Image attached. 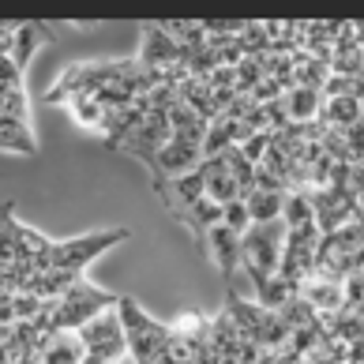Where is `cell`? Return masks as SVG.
Instances as JSON below:
<instances>
[{
	"label": "cell",
	"mask_w": 364,
	"mask_h": 364,
	"mask_svg": "<svg viewBox=\"0 0 364 364\" xmlns=\"http://www.w3.org/2000/svg\"><path fill=\"white\" fill-rule=\"evenodd\" d=\"M282 105L293 124H308V120H319L323 109V94L319 90H304V87H293L289 94H282Z\"/></svg>",
	"instance_id": "cell-15"
},
{
	"label": "cell",
	"mask_w": 364,
	"mask_h": 364,
	"mask_svg": "<svg viewBox=\"0 0 364 364\" xmlns=\"http://www.w3.org/2000/svg\"><path fill=\"white\" fill-rule=\"evenodd\" d=\"M282 225L286 229H304V225H316V214L308 196L296 188V192H286V203H282Z\"/></svg>",
	"instance_id": "cell-20"
},
{
	"label": "cell",
	"mask_w": 364,
	"mask_h": 364,
	"mask_svg": "<svg viewBox=\"0 0 364 364\" xmlns=\"http://www.w3.org/2000/svg\"><path fill=\"white\" fill-rule=\"evenodd\" d=\"M128 240V229H98V233H83V237H72V240H53V255H49V271H72V274H83L90 259H98L102 252H109L113 245Z\"/></svg>",
	"instance_id": "cell-4"
},
{
	"label": "cell",
	"mask_w": 364,
	"mask_h": 364,
	"mask_svg": "<svg viewBox=\"0 0 364 364\" xmlns=\"http://www.w3.org/2000/svg\"><path fill=\"white\" fill-rule=\"evenodd\" d=\"M173 139V128H169V120H166V113H158V109H151L139 124H136V132L120 143V154H132V158H139L146 169L154 166V158H158V151L166 146Z\"/></svg>",
	"instance_id": "cell-6"
},
{
	"label": "cell",
	"mask_w": 364,
	"mask_h": 364,
	"mask_svg": "<svg viewBox=\"0 0 364 364\" xmlns=\"http://www.w3.org/2000/svg\"><path fill=\"white\" fill-rule=\"evenodd\" d=\"M49 31H53V26L38 23V19L16 23V34H11V64H16L19 72H26V64H31V57L38 53L42 42H57V34H49Z\"/></svg>",
	"instance_id": "cell-13"
},
{
	"label": "cell",
	"mask_w": 364,
	"mask_h": 364,
	"mask_svg": "<svg viewBox=\"0 0 364 364\" xmlns=\"http://www.w3.org/2000/svg\"><path fill=\"white\" fill-rule=\"evenodd\" d=\"M203 255L218 267V274L225 282H233L237 271H240V237L233 233V229L225 225H214L207 233V245H203Z\"/></svg>",
	"instance_id": "cell-11"
},
{
	"label": "cell",
	"mask_w": 364,
	"mask_h": 364,
	"mask_svg": "<svg viewBox=\"0 0 364 364\" xmlns=\"http://www.w3.org/2000/svg\"><path fill=\"white\" fill-rule=\"evenodd\" d=\"M319 120L334 132H342L349 124L360 120V102L357 98H323V109H319Z\"/></svg>",
	"instance_id": "cell-17"
},
{
	"label": "cell",
	"mask_w": 364,
	"mask_h": 364,
	"mask_svg": "<svg viewBox=\"0 0 364 364\" xmlns=\"http://www.w3.org/2000/svg\"><path fill=\"white\" fill-rule=\"evenodd\" d=\"M143 68H154V72H169V68H184L181 64V46L166 34L161 23H146L143 26V42H139V57H136Z\"/></svg>",
	"instance_id": "cell-9"
},
{
	"label": "cell",
	"mask_w": 364,
	"mask_h": 364,
	"mask_svg": "<svg viewBox=\"0 0 364 364\" xmlns=\"http://www.w3.org/2000/svg\"><path fill=\"white\" fill-rule=\"evenodd\" d=\"M296 296H301L304 304H312L319 316H331L346 304V278L331 274V271H312L308 278H301Z\"/></svg>",
	"instance_id": "cell-8"
},
{
	"label": "cell",
	"mask_w": 364,
	"mask_h": 364,
	"mask_svg": "<svg viewBox=\"0 0 364 364\" xmlns=\"http://www.w3.org/2000/svg\"><path fill=\"white\" fill-rule=\"evenodd\" d=\"M64 105H68V113H72L83 128H98V132H102V124H105V105H98L90 94H72Z\"/></svg>",
	"instance_id": "cell-22"
},
{
	"label": "cell",
	"mask_w": 364,
	"mask_h": 364,
	"mask_svg": "<svg viewBox=\"0 0 364 364\" xmlns=\"http://www.w3.org/2000/svg\"><path fill=\"white\" fill-rule=\"evenodd\" d=\"M79 364H105V360H102V357H90V353H87V357L79 360Z\"/></svg>",
	"instance_id": "cell-27"
},
{
	"label": "cell",
	"mask_w": 364,
	"mask_h": 364,
	"mask_svg": "<svg viewBox=\"0 0 364 364\" xmlns=\"http://www.w3.org/2000/svg\"><path fill=\"white\" fill-rule=\"evenodd\" d=\"M34 357L42 364H79L87 357V349L75 331H46L34 346Z\"/></svg>",
	"instance_id": "cell-12"
},
{
	"label": "cell",
	"mask_w": 364,
	"mask_h": 364,
	"mask_svg": "<svg viewBox=\"0 0 364 364\" xmlns=\"http://www.w3.org/2000/svg\"><path fill=\"white\" fill-rule=\"evenodd\" d=\"M357 166H360V169H364V161H357Z\"/></svg>",
	"instance_id": "cell-29"
},
{
	"label": "cell",
	"mask_w": 364,
	"mask_h": 364,
	"mask_svg": "<svg viewBox=\"0 0 364 364\" xmlns=\"http://www.w3.org/2000/svg\"><path fill=\"white\" fill-rule=\"evenodd\" d=\"M0 151H16V154H34L38 143L31 136V124H23V120L0 113Z\"/></svg>",
	"instance_id": "cell-16"
},
{
	"label": "cell",
	"mask_w": 364,
	"mask_h": 364,
	"mask_svg": "<svg viewBox=\"0 0 364 364\" xmlns=\"http://www.w3.org/2000/svg\"><path fill=\"white\" fill-rule=\"evenodd\" d=\"M267 146H271V132H255V136H252V139H245V143L237 146V151L245 154V158L252 161V166H259L263 154H267Z\"/></svg>",
	"instance_id": "cell-24"
},
{
	"label": "cell",
	"mask_w": 364,
	"mask_h": 364,
	"mask_svg": "<svg viewBox=\"0 0 364 364\" xmlns=\"http://www.w3.org/2000/svg\"><path fill=\"white\" fill-rule=\"evenodd\" d=\"M154 192H158V199L166 203V210H169L181 225H184V218H188V210H192L199 199L207 196V192H203V173H199V169L184 173V177H173V181H166V184H158Z\"/></svg>",
	"instance_id": "cell-10"
},
{
	"label": "cell",
	"mask_w": 364,
	"mask_h": 364,
	"mask_svg": "<svg viewBox=\"0 0 364 364\" xmlns=\"http://www.w3.org/2000/svg\"><path fill=\"white\" fill-rule=\"evenodd\" d=\"M357 124H360V128H364V105H360V120H357Z\"/></svg>",
	"instance_id": "cell-28"
},
{
	"label": "cell",
	"mask_w": 364,
	"mask_h": 364,
	"mask_svg": "<svg viewBox=\"0 0 364 364\" xmlns=\"http://www.w3.org/2000/svg\"><path fill=\"white\" fill-rule=\"evenodd\" d=\"M229 146H237V139H233V120H225V117H218L214 124H207V136H203V158H218V154H225Z\"/></svg>",
	"instance_id": "cell-21"
},
{
	"label": "cell",
	"mask_w": 364,
	"mask_h": 364,
	"mask_svg": "<svg viewBox=\"0 0 364 364\" xmlns=\"http://www.w3.org/2000/svg\"><path fill=\"white\" fill-rule=\"evenodd\" d=\"M282 240H286V225L267 222V225H248V233L240 237V267L252 278L255 296H259L271 278L278 274V259H282Z\"/></svg>",
	"instance_id": "cell-2"
},
{
	"label": "cell",
	"mask_w": 364,
	"mask_h": 364,
	"mask_svg": "<svg viewBox=\"0 0 364 364\" xmlns=\"http://www.w3.org/2000/svg\"><path fill=\"white\" fill-rule=\"evenodd\" d=\"M75 334H79V342H83L87 353H90V357H102L105 364H117L120 357L128 353L124 327H120L117 308H105V312H98L90 323H83Z\"/></svg>",
	"instance_id": "cell-5"
},
{
	"label": "cell",
	"mask_w": 364,
	"mask_h": 364,
	"mask_svg": "<svg viewBox=\"0 0 364 364\" xmlns=\"http://www.w3.org/2000/svg\"><path fill=\"white\" fill-rule=\"evenodd\" d=\"M199 173H203V192H207L210 203L225 207V203L237 199V181H233V173H229V166H225V154L203 158L199 161Z\"/></svg>",
	"instance_id": "cell-14"
},
{
	"label": "cell",
	"mask_w": 364,
	"mask_h": 364,
	"mask_svg": "<svg viewBox=\"0 0 364 364\" xmlns=\"http://www.w3.org/2000/svg\"><path fill=\"white\" fill-rule=\"evenodd\" d=\"M222 225H225V229H233L237 237H245V233H248V225H252V218H248V207L240 203V199H233V203H225V207H222Z\"/></svg>",
	"instance_id": "cell-23"
},
{
	"label": "cell",
	"mask_w": 364,
	"mask_h": 364,
	"mask_svg": "<svg viewBox=\"0 0 364 364\" xmlns=\"http://www.w3.org/2000/svg\"><path fill=\"white\" fill-rule=\"evenodd\" d=\"M353 312H357V316H360V319H364V293H360V296H357V304H353Z\"/></svg>",
	"instance_id": "cell-26"
},
{
	"label": "cell",
	"mask_w": 364,
	"mask_h": 364,
	"mask_svg": "<svg viewBox=\"0 0 364 364\" xmlns=\"http://www.w3.org/2000/svg\"><path fill=\"white\" fill-rule=\"evenodd\" d=\"M353 42L364 49V19H353Z\"/></svg>",
	"instance_id": "cell-25"
},
{
	"label": "cell",
	"mask_w": 364,
	"mask_h": 364,
	"mask_svg": "<svg viewBox=\"0 0 364 364\" xmlns=\"http://www.w3.org/2000/svg\"><path fill=\"white\" fill-rule=\"evenodd\" d=\"M184 225L192 229V233H196V245L203 248V245H207V233H210L214 225H222V207H218V203H210V199L203 196L192 210H188Z\"/></svg>",
	"instance_id": "cell-19"
},
{
	"label": "cell",
	"mask_w": 364,
	"mask_h": 364,
	"mask_svg": "<svg viewBox=\"0 0 364 364\" xmlns=\"http://www.w3.org/2000/svg\"><path fill=\"white\" fill-rule=\"evenodd\" d=\"M240 203L248 207L252 225H267V222L282 218V203H286V196H282V192H255V188H252V196L240 199Z\"/></svg>",
	"instance_id": "cell-18"
},
{
	"label": "cell",
	"mask_w": 364,
	"mask_h": 364,
	"mask_svg": "<svg viewBox=\"0 0 364 364\" xmlns=\"http://www.w3.org/2000/svg\"><path fill=\"white\" fill-rule=\"evenodd\" d=\"M120 296L94 286L87 278H75L72 289L60 296V301H53V316H49V331H79L83 323H90L98 312L105 308H117Z\"/></svg>",
	"instance_id": "cell-3"
},
{
	"label": "cell",
	"mask_w": 364,
	"mask_h": 364,
	"mask_svg": "<svg viewBox=\"0 0 364 364\" xmlns=\"http://www.w3.org/2000/svg\"><path fill=\"white\" fill-rule=\"evenodd\" d=\"M117 316H120V327H124L128 353L136 357V364H158L161 357H173V331L166 327V323H158V319L146 316L139 308V301L120 296V301H117ZM173 360H177V357H173Z\"/></svg>",
	"instance_id": "cell-1"
},
{
	"label": "cell",
	"mask_w": 364,
	"mask_h": 364,
	"mask_svg": "<svg viewBox=\"0 0 364 364\" xmlns=\"http://www.w3.org/2000/svg\"><path fill=\"white\" fill-rule=\"evenodd\" d=\"M360 274H364V271H360Z\"/></svg>",
	"instance_id": "cell-30"
},
{
	"label": "cell",
	"mask_w": 364,
	"mask_h": 364,
	"mask_svg": "<svg viewBox=\"0 0 364 364\" xmlns=\"http://www.w3.org/2000/svg\"><path fill=\"white\" fill-rule=\"evenodd\" d=\"M199 161H203V151H199L196 143H184V139L173 136V139L158 151V158H154L151 184L158 188V184H166V181H173V177H184V173L199 169Z\"/></svg>",
	"instance_id": "cell-7"
}]
</instances>
